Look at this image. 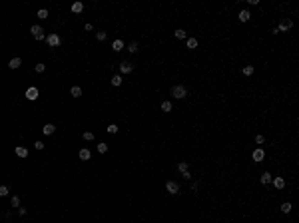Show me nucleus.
<instances>
[{"instance_id": "36", "label": "nucleus", "mask_w": 299, "mask_h": 223, "mask_svg": "<svg viewBox=\"0 0 299 223\" xmlns=\"http://www.w3.org/2000/svg\"><path fill=\"white\" fill-rule=\"evenodd\" d=\"M34 147L36 149H44V142H34Z\"/></svg>"}, {"instance_id": "4", "label": "nucleus", "mask_w": 299, "mask_h": 223, "mask_svg": "<svg viewBox=\"0 0 299 223\" xmlns=\"http://www.w3.org/2000/svg\"><path fill=\"white\" fill-rule=\"evenodd\" d=\"M26 98H28L30 102H34V100H38V88H34V86H30L28 90H26Z\"/></svg>"}, {"instance_id": "12", "label": "nucleus", "mask_w": 299, "mask_h": 223, "mask_svg": "<svg viewBox=\"0 0 299 223\" xmlns=\"http://www.w3.org/2000/svg\"><path fill=\"white\" fill-rule=\"evenodd\" d=\"M271 181H273V185H275V189H283L285 187V179L283 177H273Z\"/></svg>"}, {"instance_id": "21", "label": "nucleus", "mask_w": 299, "mask_h": 223, "mask_svg": "<svg viewBox=\"0 0 299 223\" xmlns=\"http://www.w3.org/2000/svg\"><path fill=\"white\" fill-rule=\"evenodd\" d=\"M122 84V74H116V76H112V86H120Z\"/></svg>"}, {"instance_id": "15", "label": "nucleus", "mask_w": 299, "mask_h": 223, "mask_svg": "<svg viewBox=\"0 0 299 223\" xmlns=\"http://www.w3.org/2000/svg\"><path fill=\"white\" fill-rule=\"evenodd\" d=\"M16 156H18V157H26V156H28V149H26L24 146H18V147H16Z\"/></svg>"}, {"instance_id": "30", "label": "nucleus", "mask_w": 299, "mask_h": 223, "mask_svg": "<svg viewBox=\"0 0 299 223\" xmlns=\"http://www.w3.org/2000/svg\"><path fill=\"white\" fill-rule=\"evenodd\" d=\"M128 52H132V54L138 52V42H132V44H130V46H128Z\"/></svg>"}, {"instance_id": "9", "label": "nucleus", "mask_w": 299, "mask_h": 223, "mask_svg": "<svg viewBox=\"0 0 299 223\" xmlns=\"http://www.w3.org/2000/svg\"><path fill=\"white\" fill-rule=\"evenodd\" d=\"M54 132H56V126H54V123H46V126L42 128V133H44V136H52Z\"/></svg>"}, {"instance_id": "24", "label": "nucleus", "mask_w": 299, "mask_h": 223, "mask_svg": "<svg viewBox=\"0 0 299 223\" xmlns=\"http://www.w3.org/2000/svg\"><path fill=\"white\" fill-rule=\"evenodd\" d=\"M106 132L108 133H118V126H116V123H110L108 128H106Z\"/></svg>"}, {"instance_id": "6", "label": "nucleus", "mask_w": 299, "mask_h": 223, "mask_svg": "<svg viewBox=\"0 0 299 223\" xmlns=\"http://www.w3.org/2000/svg\"><path fill=\"white\" fill-rule=\"evenodd\" d=\"M291 26H293V22H291L289 18H287V20H281V22H279V26H277V32H287V30H289Z\"/></svg>"}, {"instance_id": "33", "label": "nucleus", "mask_w": 299, "mask_h": 223, "mask_svg": "<svg viewBox=\"0 0 299 223\" xmlns=\"http://www.w3.org/2000/svg\"><path fill=\"white\" fill-rule=\"evenodd\" d=\"M44 70H46V64H42V62H40V64H36V72H38V74H42Z\"/></svg>"}, {"instance_id": "28", "label": "nucleus", "mask_w": 299, "mask_h": 223, "mask_svg": "<svg viewBox=\"0 0 299 223\" xmlns=\"http://www.w3.org/2000/svg\"><path fill=\"white\" fill-rule=\"evenodd\" d=\"M281 211H283V213H289V211H291V203H289V201H285V203L281 205Z\"/></svg>"}, {"instance_id": "5", "label": "nucleus", "mask_w": 299, "mask_h": 223, "mask_svg": "<svg viewBox=\"0 0 299 223\" xmlns=\"http://www.w3.org/2000/svg\"><path fill=\"white\" fill-rule=\"evenodd\" d=\"M166 189H168V193L176 195V193H180V185H178L176 181H168V183H166Z\"/></svg>"}, {"instance_id": "11", "label": "nucleus", "mask_w": 299, "mask_h": 223, "mask_svg": "<svg viewBox=\"0 0 299 223\" xmlns=\"http://www.w3.org/2000/svg\"><path fill=\"white\" fill-rule=\"evenodd\" d=\"M20 66H22V60H20V58H12V60L8 62L10 70H16V68H20Z\"/></svg>"}, {"instance_id": "19", "label": "nucleus", "mask_w": 299, "mask_h": 223, "mask_svg": "<svg viewBox=\"0 0 299 223\" xmlns=\"http://www.w3.org/2000/svg\"><path fill=\"white\" fill-rule=\"evenodd\" d=\"M70 94L74 96V98H80V96H82V88H80V86H74V88L70 90Z\"/></svg>"}, {"instance_id": "13", "label": "nucleus", "mask_w": 299, "mask_h": 223, "mask_svg": "<svg viewBox=\"0 0 299 223\" xmlns=\"http://www.w3.org/2000/svg\"><path fill=\"white\" fill-rule=\"evenodd\" d=\"M271 179H273V177H271L269 171H263V173H261V183H263V185H269Z\"/></svg>"}, {"instance_id": "8", "label": "nucleus", "mask_w": 299, "mask_h": 223, "mask_svg": "<svg viewBox=\"0 0 299 223\" xmlns=\"http://www.w3.org/2000/svg\"><path fill=\"white\" fill-rule=\"evenodd\" d=\"M132 70H134V64H130V62H122L120 64V72L122 74H130Z\"/></svg>"}, {"instance_id": "18", "label": "nucleus", "mask_w": 299, "mask_h": 223, "mask_svg": "<svg viewBox=\"0 0 299 223\" xmlns=\"http://www.w3.org/2000/svg\"><path fill=\"white\" fill-rule=\"evenodd\" d=\"M112 48H114L116 52H122V50H124V42H122V40H114V44H112Z\"/></svg>"}, {"instance_id": "7", "label": "nucleus", "mask_w": 299, "mask_h": 223, "mask_svg": "<svg viewBox=\"0 0 299 223\" xmlns=\"http://www.w3.org/2000/svg\"><path fill=\"white\" fill-rule=\"evenodd\" d=\"M251 157H253V159H255V162H263V157H265V152H263V149H259V147H257V149H253Z\"/></svg>"}, {"instance_id": "34", "label": "nucleus", "mask_w": 299, "mask_h": 223, "mask_svg": "<svg viewBox=\"0 0 299 223\" xmlns=\"http://www.w3.org/2000/svg\"><path fill=\"white\" fill-rule=\"evenodd\" d=\"M4 195H8V187H6V185H0V197H4Z\"/></svg>"}, {"instance_id": "16", "label": "nucleus", "mask_w": 299, "mask_h": 223, "mask_svg": "<svg viewBox=\"0 0 299 223\" xmlns=\"http://www.w3.org/2000/svg\"><path fill=\"white\" fill-rule=\"evenodd\" d=\"M249 18H251V14H249V10H241V12H239V20H241V22H247Z\"/></svg>"}, {"instance_id": "14", "label": "nucleus", "mask_w": 299, "mask_h": 223, "mask_svg": "<svg viewBox=\"0 0 299 223\" xmlns=\"http://www.w3.org/2000/svg\"><path fill=\"white\" fill-rule=\"evenodd\" d=\"M82 10H84V4H82V2H74V4H72V12H74V14H82Z\"/></svg>"}, {"instance_id": "23", "label": "nucleus", "mask_w": 299, "mask_h": 223, "mask_svg": "<svg viewBox=\"0 0 299 223\" xmlns=\"http://www.w3.org/2000/svg\"><path fill=\"white\" fill-rule=\"evenodd\" d=\"M106 36H108V34H106L104 30H98V32H96V38H98L100 42H104V40H106Z\"/></svg>"}, {"instance_id": "25", "label": "nucleus", "mask_w": 299, "mask_h": 223, "mask_svg": "<svg viewBox=\"0 0 299 223\" xmlns=\"http://www.w3.org/2000/svg\"><path fill=\"white\" fill-rule=\"evenodd\" d=\"M161 112H171V102H164V104H161Z\"/></svg>"}, {"instance_id": "20", "label": "nucleus", "mask_w": 299, "mask_h": 223, "mask_svg": "<svg viewBox=\"0 0 299 223\" xmlns=\"http://www.w3.org/2000/svg\"><path fill=\"white\" fill-rule=\"evenodd\" d=\"M176 38H180V40H185V38H188V34H185V30L178 28V30H176Z\"/></svg>"}, {"instance_id": "31", "label": "nucleus", "mask_w": 299, "mask_h": 223, "mask_svg": "<svg viewBox=\"0 0 299 223\" xmlns=\"http://www.w3.org/2000/svg\"><path fill=\"white\" fill-rule=\"evenodd\" d=\"M253 74V66H245L243 68V76H251Z\"/></svg>"}, {"instance_id": "17", "label": "nucleus", "mask_w": 299, "mask_h": 223, "mask_svg": "<svg viewBox=\"0 0 299 223\" xmlns=\"http://www.w3.org/2000/svg\"><path fill=\"white\" fill-rule=\"evenodd\" d=\"M185 46L190 48V50H194V48H198V40L195 38H188L185 40Z\"/></svg>"}, {"instance_id": "22", "label": "nucleus", "mask_w": 299, "mask_h": 223, "mask_svg": "<svg viewBox=\"0 0 299 223\" xmlns=\"http://www.w3.org/2000/svg\"><path fill=\"white\" fill-rule=\"evenodd\" d=\"M36 16H38L40 20H46V18H48V10H46V8H40V10H38V14H36Z\"/></svg>"}, {"instance_id": "1", "label": "nucleus", "mask_w": 299, "mask_h": 223, "mask_svg": "<svg viewBox=\"0 0 299 223\" xmlns=\"http://www.w3.org/2000/svg\"><path fill=\"white\" fill-rule=\"evenodd\" d=\"M171 96H174V98H178V100L185 98V96H188V90H185V86H181V84L174 86V88H171Z\"/></svg>"}, {"instance_id": "10", "label": "nucleus", "mask_w": 299, "mask_h": 223, "mask_svg": "<svg viewBox=\"0 0 299 223\" xmlns=\"http://www.w3.org/2000/svg\"><path fill=\"white\" fill-rule=\"evenodd\" d=\"M78 156H80V159H82V162H88V159L92 157V153H90V149H86V147H82Z\"/></svg>"}, {"instance_id": "29", "label": "nucleus", "mask_w": 299, "mask_h": 223, "mask_svg": "<svg viewBox=\"0 0 299 223\" xmlns=\"http://www.w3.org/2000/svg\"><path fill=\"white\" fill-rule=\"evenodd\" d=\"M98 152L100 153H106V152H108V143H104V142L98 143Z\"/></svg>"}, {"instance_id": "32", "label": "nucleus", "mask_w": 299, "mask_h": 223, "mask_svg": "<svg viewBox=\"0 0 299 223\" xmlns=\"http://www.w3.org/2000/svg\"><path fill=\"white\" fill-rule=\"evenodd\" d=\"M10 203H12V207H18V205H20V197H18V195H14V197L10 199Z\"/></svg>"}, {"instance_id": "2", "label": "nucleus", "mask_w": 299, "mask_h": 223, "mask_svg": "<svg viewBox=\"0 0 299 223\" xmlns=\"http://www.w3.org/2000/svg\"><path fill=\"white\" fill-rule=\"evenodd\" d=\"M30 32H32V36H34V40H46V36H44V28L42 26H38V24H34L32 28H30Z\"/></svg>"}, {"instance_id": "37", "label": "nucleus", "mask_w": 299, "mask_h": 223, "mask_svg": "<svg viewBox=\"0 0 299 223\" xmlns=\"http://www.w3.org/2000/svg\"><path fill=\"white\" fill-rule=\"evenodd\" d=\"M181 175H184V179H191V173H190V171H185V173H181Z\"/></svg>"}, {"instance_id": "3", "label": "nucleus", "mask_w": 299, "mask_h": 223, "mask_svg": "<svg viewBox=\"0 0 299 223\" xmlns=\"http://www.w3.org/2000/svg\"><path fill=\"white\" fill-rule=\"evenodd\" d=\"M46 42H48V46L58 48V46L62 44V38L58 36V34H48V36H46Z\"/></svg>"}, {"instance_id": "27", "label": "nucleus", "mask_w": 299, "mask_h": 223, "mask_svg": "<svg viewBox=\"0 0 299 223\" xmlns=\"http://www.w3.org/2000/svg\"><path fill=\"white\" fill-rule=\"evenodd\" d=\"M82 138H84L86 142H94V133H92V132H84V136H82Z\"/></svg>"}, {"instance_id": "35", "label": "nucleus", "mask_w": 299, "mask_h": 223, "mask_svg": "<svg viewBox=\"0 0 299 223\" xmlns=\"http://www.w3.org/2000/svg\"><path fill=\"white\" fill-rule=\"evenodd\" d=\"M255 142H257V143H263V142H265V138H263L261 133H257V136H255Z\"/></svg>"}, {"instance_id": "26", "label": "nucleus", "mask_w": 299, "mask_h": 223, "mask_svg": "<svg viewBox=\"0 0 299 223\" xmlns=\"http://www.w3.org/2000/svg\"><path fill=\"white\" fill-rule=\"evenodd\" d=\"M178 169H180L181 173H185V171H190V169H188V163H185V162H180V163H178Z\"/></svg>"}]
</instances>
